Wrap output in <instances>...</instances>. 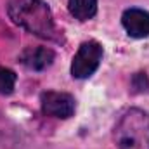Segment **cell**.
<instances>
[{
    "label": "cell",
    "mask_w": 149,
    "mask_h": 149,
    "mask_svg": "<svg viewBox=\"0 0 149 149\" xmlns=\"http://www.w3.org/2000/svg\"><path fill=\"white\" fill-rule=\"evenodd\" d=\"M7 14L16 26L38 38L52 42H61L63 38L52 9L45 0H10L7 5Z\"/></svg>",
    "instance_id": "cell-1"
},
{
    "label": "cell",
    "mask_w": 149,
    "mask_h": 149,
    "mask_svg": "<svg viewBox=\"0 0 149 149\" xmlns=\"http://www.w3.org/2000/svg\"><path fill=\"white\" fill-rule=\"evenodd\" d=\"M114 144L118 149H149V113L127 109L114 127Z\"/></svg>",
    "instance_id": "cell-2"
},
{
    "label": "cell",
    "mask_w": 149,
    "mask_h": 149,
    "mask_svg": "<svg viewBox=\"0 0 149 149\" xmlns=\"http://www.w3.org/2000/svg\"><path fill=\"white\" fill-rule=\"evenodd\" d=\"M104 57V47L97 40H87L81 42L73 61H71V76L76 80H87L95 73L102 63Z\"/></svg>",
    "instance_id": "cell-3"
},
{
    "label": "cell",
    "mask_w": 149,
    "mask_h": 149,
    "mask_svg": "<svg viewBox=\"0 0 149 149\" xmlns=\"http://www.w3.org/2000/svg\"><path fill=\"white\" fill-rule=\"evenodd\" d=\"M40 106H42V111L45 113L47 116L59 118V120H68L76 111L74 97L71 94H68V92H59V90L42 92Z\"/></svg>",
    "instance_id": "cell-4"
},
{
    "label": "cell",
    "mask_w": 149,
    "mask_h": 149,
    "mask_svg": "<svg viewBox=\"0 0 149 149\" xmlns=\"http://www.w3.org/2000/svg\"><path fill=\"white\" fill-rule=\"evenodd\" d=\"M121 26L128 37L137 40L149 38V12L141 7L125 9L121 14Z\"/></svg>",
    "instance_id": "cell-5"
},
{
    "label": "cell",
    "mask_w": 149,
    "mask_h": 149,
    "mask_svg": "<svg viewBox=\"0 0 149 149\" xmlns=\"http://www.w3.org/2000/svg\"><path fill=\"white\" fill-rule=\"evenodd\" d=\"M19 61L31 71H45L56 61V52L50 47H28L21 52Z\"/></svg>",
    "instance_id": "cell-6"
},
{
    "label": "cell",
    "mask_w": 149,
    "mask_h": 149,
    "mask_svg": "<svg viewBox=\"0 0 149 149\" xmlns=\"http://www.w3.org/2000/svg\"><path fill=\"white\" fill-rule=\"evenodd\" d=\"M97 0H68V10L78 21H88L97 14Z\"/></svg>",
    "instance_id": "cell-7"
},
{
    "label": "cell",
    "mask_w": 149,
    "mask_h": 149,
    "mask_svg": "<svg viewBox=\"0 0 149 149\" xmlns=\"http://www.w3.org/2000/svg\"><path fill=\"white\" fill-rule=\"evenodd\" d=\"M17 74L7 66H0V95H10L16 88Z\"/></svg>",
    "instance_id": "cell-8"
}]
</instances>
